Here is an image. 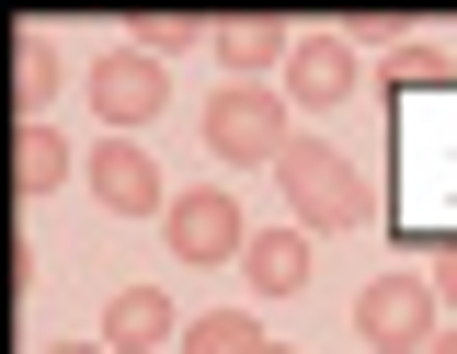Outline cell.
Wrapping results in <instances>:
<instances>
[{
    "mask_svg": "<svg viewBox=\"0 0 457 354\" xmlns=\"http://www.w3.org/2000/svg\"><path fill=\"white\" fill-rule=\"evenodd\" d=\"M275 194H286V229H309V240H343V229H366V218H378L366 172H354V161H332L320 137H297V149L275 161Z\"/></svg>",
    "mask_w": 457,
    "mask_h": 354,
    "instance_id": "6da1fadb",
    "label": "cell"
},
{
    "mask_svg": "<svg viewBox=\"0 0 457 354\" xmlns=\"http://www.w3.org/2000/svg\"><path fill=\"white\" fill-rule=\"evenodd\" d=\"M286 149H297V115H286L275 80H228L218 103H206V161L218 172H275Z\"/></svg>",
    "mask_w": 457,
    "mask_h": 354,
    "instance_id": "7a4b0ae2",
    "label": "cell"
},
{
    "mask_svg": "<svg viewBox=\"0 0 457 354\" xmlns=\"http://www.w3.org/2000/svg\"><path fill=\"white\" fill-rule=\"evenodd\" d=\"M354 343L435 354V343H446V297H435V275H378V286H354Z\"/></svg>",
    "mask_w": 457,
    "mask_h": 354,
    "instance_id": "3957f363",
    "label": "cell"
},
{
    "mask_svg": "<svg viewBox=\"0 0 457 354\" xmlns=\"http://www.w3.org/2000/svg\"><path fill=\"white\" fill-rule=\"evenodd\" d=\"M161 240H171V263H206V275H240V251H252V218H240V194L228 183H195V194H171V218H161Z\"/></svg>",
    "mask_w": 457,
    "mask_h": 354,
    "instance_id": "277c9868",
    "label": "cell"
},
{
    "mask_svg": "<svg viewBox=\"0 0 457 354\" xmlns=\"http://www.w3.org/2000/svg\"><path fill=\"white\" fill-rule=\"evenodd\" d=\"M80 92H92V115H104V137H149L171 103V69L161 58H137V46H114V58L80 69Z\"/></svg>",
    "mask_w": 457,
    "mask_h": 354,
    "instance_id": "5b68a950",
    "label": "cell"
},
{
    "mask_svg": "<svg viewBox=\"0 0 457 354\" xmlns=\"http://www.w3.org/2000/svg\"><path fill=\"white\" fill-rule=\"evenodd\" d=\"M354 80H366V69H354V35H297V58H286V115H343V103H354Z\"/></svg>",
    "mask_w": 457,
    "mask_h": 354,
    "instance_id": "8992f818",
    "label": "cell"
},
{
    "mask_svg": "<svg viewBox=\"0 0 457 354\" xmlns=\"http://www.w3.org/2000/svg\"><path fill=\"white\" fill-rule=\"evenodd\" d=\"M80 183L104 194L114 218H171V183H161V161H149L137 137H104V149H80Z\"/></svg>",
    "mask_w": 457,
    "mask_h": 354,
    "instance_id": "52a82bcc",
    "label": "cell"
},
{
    "mask_svg": "<svg viewBox=\"0 0 457 354\" xmlns=\"http://www.w3.org/2000/svg\"><path fill=\"white\" fill-rule=\"evenodd\" d=\"M104 343H114V354H149V343H183V309H171L161 286H114V297H104Z\"/></svg>",
    "mask_w": 457,
    "mask_h": 354,
    "instance_id": "ba28073f",
    "label": "cell"
},
{
    "mask_svg": "<svg viewBox=\"0 0 457 354\" xmlns=\"http://www.w3.org/2000/svg\"><path fill=\"white\" fill-rule=\"evenodd\" d=\"M240 286H252V297H297V286H309V229H252Z\"/></svg>",
    "mask_w": 457,
    "mask_h": 354,
    "instance_id": "9c48e42d",
    "label": "cell"
},
{
    "mask_svg": "<svg viewBox=\"0 0 457 354\" xmlns=\"http://www.w3.org/2000/svg\"><path fill=\"white\" fill-rule=\"evenodd\" d=\"M69 172H80V149H69L57 126H23V137H12V183H23V206H35V194H57Z\"/></svg>",
    "mask_w": 457,
    "mask_h": 354,
    "instance_id": "30bf717a",
    "label": "cell"
},
{
    "mask_svg": "<svg viewBox=\"0 0 457 354\" xmlns=\"http://www.w3.org/2000/svg\"><path fill=\"white\" fill-rule=\"evenodd\" d=\"M218 58H228V69H275V80H286L297 35H286V23H263V12H240V23H218Z\"/></svg>",
    "mask_w": 457,
    "mask_h": 354,
    "instance_id": "8fae6325",
    "label": "cell"
},
{
    "mask_svg": "<svg viewBox=\"0 0 457 354\" xmlns=\"http://www.w3.org/2000/svg\"><path fill=\"white\" fill-rule=\"evenodd\" d=\"M275 332L252 320V309H206V320H183V354H263Z\"/></svg>",
    "mask_w": 457,
    "mask_h": 354,
    "instance_id": "7c38bea8",
    "label": "cell"
},
{
    "mask_svg": "<svg viewBox=\"0 0 457 354\" xmlns=\"http://www.w3.org/2000/svg\"><path fill=\"white\" fill-rule=\"evenodd\" d=\"M57 80H69V46H57L46 23L23 35V126H46V103H57Z\"/></svg>",
    "mask_w": 457,
    "mask_h": 354,
    "instance_id": "4fadbf2b",
    "label": "cell"
},
{
    "mask_svg": "<svg viewBox=\"0 0 457 354\" xmlns=\"http://www.w3.org/2000/svg\"><path fill=\"white\" fill-rule=\"evenodd\" d=\"M446 80H457V58L435 46V35H400V46H389V103H400V92H446Z\"/></svg>",
    "mask_w": 457,
    "mask_h": 354,
    "instance_id": "5bb4252c",
    "label": "cell"
},
{
    "mask_svg": "<svg viewBox=\"0 0 457 354\" xmlns=\"http://www.w3.org/2000/svg\"><path fill=\"white\" fill-rule=\"evenodd\" d=\"M126 46H137V58H183V46H218V23H195V12H149Z\"/></svg>",
    "mask_w": 457,
    "mask_h": 354,
    "instance_id": "9a60e30c",
    "label": "cell"
},
{
    "mask_svg": "<svg viewBox=\"0 0 457 354\" xmlns=\"http://www.w3.org/2000/svg\"><path fill=\"white\" fill-rule=\"evenodd\" d=\"M435 297H446V320H457V240L435 251Z\"/></svg>",
    "mask_w": 457,
    "mask_h": 354,
    "instance_id": "2e32d148",
    "label": "cell"
},
{
    "mask_svg": "<svg viewBox=\"0 0 457 354\" xmlns=\"http://www.w3.org/2000/svg\"><path fill=\"white\" fill-rule=\"evenodd\" d=\"M46 354H114V343H46Z\"/></svg>",
    "mask_w": 457,
    "mask_h": 354,
    "instance_id": "e0dca14e",
    "label": "cell"
},
{
    "mask_svg": "<svg viewBox=\"0 0 457 354\" xmlns=\"http://www.w3.org/2000/svg\"><path fill=\"white\" fill-rule=\"evenodd\" d=\"M435 354H457V320H446V343H435Z\"/></svg>",
    "mask_w": 457,
    "mask_h": 354,
    "instance_id": "ac0fdd59",
    "label": "cell"
},
{
    "mask_svg": "<svg viewBox=\"0 0 457 354\" xmlns=\"http://www.w3.org/2000/svg\"><path fill=\"white\" fill-rule=\"evenodd\" d=\"M263 354H297V343H263Z\"/></svg>",
    "mask_w": 457,
    "mask_h": 354,
    "instance_id": "d6986e66",
    "label": "cell"
}]
</instances>
